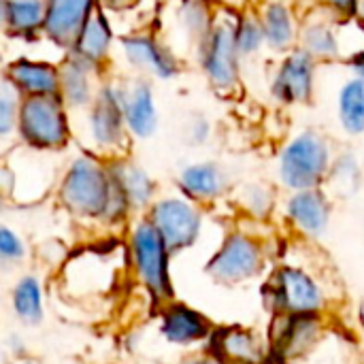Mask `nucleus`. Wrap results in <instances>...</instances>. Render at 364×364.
I'll list each match as a JSON object with an SVG mask.
<instances>
[{"label":"nucleus","instance_id":"f257e3e1","mask_svg":"<svg viewBox=\"0 0 364 364\" xmlns=\"http://www.w3.org/2000/svg\"><path fill=\"white\" fill-rule=\"evenodd\" d=\"M58 194L60 203L73 215L83 220L115 224L132 211L124 192L113 181L109 164L92 154H83L70 162Z\"/></svg>","mask_w":364,"mask_h":364},{"label":"nucleus","instance_id":"f03ea898","mask_svg":"<svg viewBox=\"0 0 364 364\" xmlns=\"http://www.w3.org/2000/svg\"><path fill=\"white\" fill-rule=\"evenodd\" d=\"M130 262L143 288L156 303L173 301V277H171V250L149 218L139 220L130 230L128 241Z\"/></svg>","mask_w":364,"mask_h":364},{"label":"nucleus","instance_id":"7ed1b4c3","mask_svg":"<svg viewBox=\"0 0 364 364\" xmlns=\"http://www.w3.org/2000/svg\"><path fill=\"white\" fill-rule=\"evenodd\" d=\"M331 145L316 130L296 134L279 154V179L290 192L320 188L331 175Z\"/></svg>","mask_w":364,"mask_h":364},{"label":"nucleus","instance_id":"20e7f679","mask_svg":"<svg viewBox=\"0 0 364 364\" xmlns=\"http://www.w3.org/2000/svg\"><path fill=\"white\" fill-rule=\"evenodd\" d=\"M66 102L60 94L23 96L17 117L19 139L38 151L62 149L70 139Z\"/></svg>","mask_w":364,"mask_h":364},{"label":"nucleus","instance_id":"39448f33","mask_svg":"<svg viewBox=\"0 0 364 364\" xmlns=\"http://www.w3.org/2000/svg\"><path fill=\"white\" fill-rule=\"evenodd\" d=\"M267 290V301L275 316H320L326 305L318 279L299 267L277 269Z\"/></svg>","mask_w":364,"mask_h":364},{"label":"nucleus","instance_id":"423d86ee","mask_svg":"<svg viewBox=\"0 0 364 364\" xmlns=\"http://www.w3.org/2000/svg\"><path fill=\"white\" fill-rule=\"evenodd\" d=\"M196 58L215 90H235L239 83L241 64V53L237 47V21H215L209 34L196 47Z\"/></svg>","mask_w":364,"mask_h":364},{"label":"nucleus","instance_id":"0eeeda50","mask_svg":"<svg viewBox=\"0 0 364 364\" xmlns=\"http://www.w3.org/2000/svg\"><path fill=\"white\" fill-rule=\"evenodd\" d=\"M262 267H264L262 245L245 232H230L215 250L205 271L218 284L239 286L258 277Z\"/></svg>","mask_w":364,"mask_h":364},{"label":"nucleus","instance_id":"6e6552de","mask_svg":"<svg viewBox=\"0 0 364 364\" xmlns=\"http://www.w3.org/2000/svg\"><path fill=\"white\" fill-rule=\"evenodd\" d=\"M147 218L162 235L171 254L190 250L203 232V213L196 203L186 196H166L156 200L149 207Z\"/></svg>","mask_w":364,"mask_h":364},{"label":"nucleus","instance_id":"1a4fd4ad","mask_svg":"<svg viewBox=\"0 0 364 364\" xmlns=\"http://www.w3.org/2000/svg\"><path fill=\"white\" fill-rule=\"evenodd\" d=\"M90 136L100 151L117 149L128 132L124 115V87L107 83L98 87V94L87 115Z\"/></svg>","mask_w":364,"mask_h":364},{"label":"nucleus","instance_id":"9d476101","mask_svg":"<svg viewBox=\"0 0 364 364\" xmlns=\"http://www.w3.org/2000/svg\"><path fill=\"white\" fill-rule=\"evenodd\" d=\"M126 62L141 73L158 79H173L179 73V60L171 47L151 34H130L122 38Z\"/></svg>","mask_w":364,"mask_h":364},{"label":"nucleus","instance_id":"9b49d317","mask_svg":"<svg viewBox=\"0 0 364 364\" xmlns=\"http://www.w3.org/2000/svg\"><path fill=\"white\" fill-rule=\"evenodd\" d=\"M98 9V0H47L43 32L58 47L73 49L83 26Z\"/></svg>","mask_w":364,"mask_h":364},{"label":"nucleus","instance_id":"f8f14e48","mask_svg":"<svg viewBox=\"0 0 364 364\" xmlns=\"http://www.w3.org/2000/svg\"><path fill=\"white\" fill-rule=\"evenodd\" d=\"M160 335L166 343L177 348H192L209 341L213 335L211 322L186 303H164L160 314Z\"/></svg>","mask_w":364,"mask_h":364},{"label":"nucleus","instance_id":"ddd939ff","mask_svg":"<svg viewBox=\"0 0 364 364\" xmlns=\"http://www.w3.org/2000/svg\"><path fill=\"white\" fill-rule=\"evenodd\" d=\"M316 83V60L299 49L286 55L273 79V96L284 105H301L311 100Z\"/></svg>","mask_w":364,"mask_h":364},{"label":"nucleus","instance_id":"4468645a","mask_svg":"<svg viewBox=\"0 0 364 364\" xmlns=\"http://www.w3.org/2000/svg\"><path fill=\"white\" fill-rule=\"evenodd\" d=\"M320 337V316H277L271 352L275 360L290 363L305 356Z\"/></svg>","mask_w":364,"mask_h":364},{"label":"nucleus","instance_id":"2eb2a0df","mask_svg":"<svg viewBox=\"0 0 364 364\" xmlns=\"http://www.w3.org/2000/svg\"><path fill=\"white\" fill-rule=\"evenodd\" d=\"M286 215L305 237H320L331 222V203L320 188L292 192L286 203Z\"/></svg>","mask_w":364,"mask_h":364},{"label":"nucleus","instance_id":"dca6fc26","mask_svg":"<svg viewBox=\"0 0 364 364\" xmlns=\"http://www.w3.org/2000/svg\"><path fill=\"white\" fill-rule=\"evenodd\" d=\"M98 66L70 53L60 66V96L68 109L92 107L98 90L94 87V75Z\"/></svg>","mask_w":364,"mask_h":364},{"label":"nucleus","instance_id":"f3484780","mask_svg":"<svg viewBox=\"0 0 364 364\" xmlns=\"http://www.w3.org/2000/svg\"><path fill=\"white\" fill-rule=\"evenodd\" d=\"M6 79L21 96L60 94V68L38 60H15L6 68Z\"/></svg>","mask_w":364,"mask_h":364},{"label":"nucleus","instance_id":"a211bd4d","mask_svg":"<svg viewBox=\"0 0 364 364\" xmlns=\"http://www.w3.org/2000/svg\"><path fill=\"white\" fill-rule=\"evenodd\" d=\"M124 115L128 132L136 139H149L158 128V109L154 90L147 81H134L124 87Z\"/></svg>","mask_w":364,"mask_h":364},{"label":"nucleus","instance_id":"6ab92c4d","mask_svg":"<svg viewBox=\"0 0 364 364\" xmlns=\"http://www.w3.org/2000/svg\"><path fill=\"white\" fill-rule=\"evenodd\" d=\"M211 354L226 364L230 363H262L264 348L254 331L230 326L213 331L211 335Z\"/></svg>","mask_w":364,"mask_h":364},{"label":"nucleus","instance_id":"aec40b11","mask_svg":"<svg viewBox=\"0 0 364 364\" xmlns=\"http://www.w3.org/2000/svg\"><path fill=\"white\" fill-rule=\"evenodd\" d=\"M226 173L213 162H196L181 171L179 190L194 203H211L226 192Z\"/></svg>","mask_w":364,"mask_h":364},{"label":"nucleus","instance_id":"412c9836","mask_svg":"<svg viewBox=\"0 0 364 364\" xmlns=\"http://www.w3.org/2000/svg\"><path fill=\"white\" fill-rule=\"evenodd\" d=\"M109 171L117 188L130 203V209H149L154 205L156 183L145 173V168L130 160H113L109 162Z\"/></svg>","mask_w":364,"mask_h":364},{"label":"nucleus","instance_id":"4be33fe9","mask_svg":"<svg viewBox=\"0 0 364 364\" xmlns=\"http://www.w3.org/2000/svg\"><path fill=\"white\" fill-rule=\"evenodd\" d=\"M111 43H113V28H111L109 19L105 17L102 9L98 6L92 13V17L87 19V23L83 26L81 34L77 36L70 53L87 60L94 66H100L109 55Z\"/></svg>","mask_w":364,"mask_h":364},{"label":"nucleus","instance_id":"5701e85b","mask_svg":"<svg viewBox=\"0 0 364 364\" xmlns=\"http://www.w3.org/2000/svg\"><path fill=\"white\" fill-rule=\"evenodd\" d=\"M47 0H2L4 30L13 36H32L45 26Z\"/></svg>","mask_w":364,"mask_h":364},{"label":"nucleus","instance_id":"b1692460","mask_svg":"<svg viewBox=\"0 0 364 364\" xmlns=\"http://www.w3.org/2000/svg\"><path fill=\"white\" fill-rule=\"evenodd\" d=\"M267 43L273 49H288L296 38V21L292 9L282 0H269L260 13Z\"/></svg>","mask_w":364,"mask_h":364},{"label":"nucleus","instance_id":"393cba45","mask_svg":"<svg viewBox=\"0 0 364 364\" xmlns=\"http://www.w3.org/2000/svg\"><path fill=\"white\" fill-rule=\"evenodd\" d=\"M11 305L19 322L28 326H36L45 318V301H43V288L36 275H23L13 288Z\"/></svg>","mask_w":364,"mask_h":364},{"label":"nucleus","instance_id":"a878e982","mask_svg":"<svg viewBox=\"0 0 364 364\" xmlns=\"http://www.w3.org/2000/svg\"><path fill=\"white\" fill-rule=\"evenodd\" d=\"M337 115L341 128L348 134L352 136L364 134V83L356 75L348 79L339 90Z\"/></svg>","mask_w":364,"mask_h":364},{"label":"nucleus","instance_id":"bb28decb","mask_svg":"<svg viewBox=\"0 0 364 364\" xmlns=\"http://www.w3.org/2000/svg\"><path fill=\"white\" fill-rule=\"evenodd\" d=\"M303 51L314 60H335L339 58V38L326 21H309L301 32Z\"/></svg>","mask_w":364,"mask_h":364},{"label":"nucleus","instance_id":"cd10ccee","mask_svg":"<svg viewBox=\"0 0 364 364\" xmlns=\"http://www.w3.org/2000/svg\"><path fill=\"white\" fill-rule=\"evenodd\" d=\"M177 21L186 36L194 43V47L200 45V41L209 34V30L215 23L211 19V9L207 0H181L177 9Z\"/></svg>","mask_w":364,"mask_h":364},{"label":"nucleus","instance_id":"c85d7f7f","mask_svg":"<svg viewBox=\"0 0 364 364\" xmlns=\"http://www.w3.org/2000/svg\"><path fill=\"white\" fill-rule=\"evenodd\" d=\"M267 43L262 21L254 15H243L237 19V47L241 58L258 53V49Z\"/></svg>","mask_w":364,"mask_h":364},{"label":"nucleus","instance_id":"c756f323","mask_svg":"<svg viewBox=\"0 0 364 364\" xmlns=\"http://www.w3.org/2000/svg\"><path fill=\"white\" fill-rule=\"evenodd\" d=\"M21 94L17 87L4 79L2 92H0V134L9 136L13 128H17V117H19V107H21Z\"/></svg>","mask_w":364,"mask_h":364},{"label":"nucleus","instance_id":"7c9ffc66","mask_svg":"<svg viewBox=\"0 0 364 364\" xmlns=\"http://www.w3.org/2000/svg\"><path fill=\"white\" fill-rule=\"evenodd\" d=\"M243 207L254 215V218H264L269 215L273 207V194L264 186H247L243 192Z\"/></svg>","mask_w":364,"mask_h":364},{"label":"nucleus","instance_id":"2f4dec72","mask_svg":"<svg viewBox=\"0 0 364 364\" xmlns=\"http://www.w3.org/2000/svg\"><path fill=\"white\" fill-rule=\"evenodd\" d=\"M0 258H2L4 264L21 262L26 258V243L9 226H2L0 228Z\"/></svg>","mask_w":364,"mask_h":364},{"label":"nucleus","instance_id":"473e14b6","mask_svg":"<svg viewBox=\"0 0 364 364\" xmlns=\"http://www.w3.org/2000/svg\"><path fill=\"white\" fill-rule=\"evenodd\" d=\"M188 134H190L188 139H190L192 145H203V143H207L209 136H211V124H209V119H207V117H196V119L190 124Z\"/></svg>","mask_w":364,"mask_h":364},{"label":"nucleus","instance_id":"72a5a7b5","mask_svg":"<svg viewBox=\"0 0 364 364\" xmlns=\"http://www.w3.org/2000/svg\"><path fill=\"white\" fill-rule=\"evenodd\" d=\"M337 15H343V17H356L358 13V6H360V0H324Z\"/></svg>","mask_w":364,"mask_h":364},{"label":"nucleus","instance_id":"f704fd0d","mask_svg":"<svg viewBox=\"0 0 364 364\" xmlns=\"http://www.w3.org/2000/svg\"><path fill=\"white\" fill-rule=\"evenodd\" d=\"M350 68L354 70V75L364 83V51H354L350 58Z\"/></svg>","mask_w":364,"mask_h":364},{"label":"nucleus","instance_id":"c9c22d12","mask_svg":"<svg viewBox=\"0 0 364 364\" xmlns=\"http://www.w3.org/2000/svg\"><path fill=\"white\" fill-rule=\"evenodd\" d=\"M181 364H226V363H224V360H220L218 356H213V354L209 352V354H200V356L186 358Z\"/></svg>","mask_w":364,"mask_h":364},{"label":"nucleus","instance_id":"e433bc0d","mask_svg":"<svg viewBox=\"0 0 364 364\" xmlns=\"http://www.w3.org/2000/svg\"><path fill=\"white\" fill-rule=\"evenodd\" d=\"M107 9H117V11H122V9H128V6H132L136 0H100Z\"/></svg>","mask_w":364,"mask_h":364},{"label":"nucleus","instance_id":"4c0bfd02","mask_svg":"<svg viewBox=\"0 0 364 364\" xmlns=\"http://www.w3.org/2000/svg\"><path fill=\"white\" fill-rule=\"evenodd\" d=\"M356 17H358V21L363 23V28H364V0H360V6H358V13H356Z\"/></svg>","mask_w":364,"mask_h":364},{"label":"nucleus","instance_id":"58836bf2","mask_svg":"<svg viewBox=\"0 0 364 364\" xmlns=\"http://www.w3.org/2000/svg\"><path fill=\"white\" fill-rule=\"evenodd\" d=\"M11 364H38V363H34V360H30V358H17L15 363H11Z\"/></svg>","mask_w":364,"mask_h":364},{"label":"nucleus","instance_id":"ea45409f","mask_svg":"<svg viewBox=\"0 0 364 364\" xmlns=\"http://www.w3.org/2000/svg\"><path fill=\"white\" fill-rule=\"evenodd\" d=\"M230 364H262V363H230Z\"/></svg>","mask_w":364,"mask_h":364}]
</instances>
